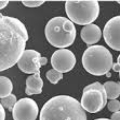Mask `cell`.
<instances>
[{"instance_id":"obj_1","label":"cell","mask_w":120,"mask_h":120,"mask_svg":"<svg viewBox=\"0 0 120 120\" xmlns=\"http://www.w3.org/2000/svg\"><path fill=\"white\" fill-rule=\"evenodd\" d=\"M29 39L24 24L16 18L0 13V71L11 68L18 63L25 51Z\"/></svg>"},{"instance_id":"obj_2","label":"cell","mask_w":120,"mask_h":120,"mask_svg":"<svg viewBox=\"0 0 120 120\" xmlns=\"http://www.w3.org/2000/svg\"><path fill=\"white\" fill-rule=\"evenodd\" d=\"M81 103L71 96H57L47 101L41 109L40 120H86Z\"/></svg>"},{"instance_id":"obj_3","label":"cell","mask_w":120,"mask_h":120,"mask_svg":"<svg viewBox=\"0 0 120 120\" xmlns=\"http://www.w3.org/2000/svg\"><path fill=\"white\" fill-rule=\"evenodd\" d=\"M45 34L46 39L52 46L63 49L73 43L76 36V30L70 20L63 16H56L46 24Z\"/></svg>"},{"instance_id":"obj_4","label":"cell","mask_w":120,"mask_h":120,"mask_svg":"<svg viewBox=\"0 0 120 120\" xmlns=\"http://www.w3.org/2000/svg\"><path fill=\"white\" fill-rule=\"evenodd\" d=\"M85 70L92 75L100 76L107 74L112 68L113 58L110 51L102 45H93L86 49L82 56Z\"/></svg>"},{"instance_id":"obj_5","label":"cell","mask_w":120,"mask_h":120,"mask_svg":"<svg viewBox=\"0 0 120 120\" xmlns=\"http://www.w3.org/2000/svg\"><path fill=\"white\" fill-rule=\"evenodd\" d=\"M65 9L70 20L80 25L92 24L100 13L99 3L94 0H68L66 1Z\"/></svg>"},{"instance_id":"obj_6","label":"cell","mask_w":120,"mask_h":120,"mask_svg":"<svg viewBox=\"0 0 120 120\" xmlns=\"http://www.w3.org/2000/svg\"><path fill=\"white\" fill-rule=\"evenodd\" d=\"M107 97L103 85L97 82L84 89L81 104L84 110L95 113L102 110L106 105Z\"/></svg>"},{"instance_id":"obj_7","label":"cell","mask_w":120,"mask_h":120,"mask_svg":"<svg viewBox=\"0 0 120 120\" xmlns=\"http://www.w3.org/2000/svg\"><path fill=\"white\" fill-rule=\"evenodd\" d=\"M47 59L41 56V53L33 49L25 50L17 63L19 69L22 72L28 74L40 72V69L45 65Z\"/></svg>"},{"instance_id":"obj_8","label":"cell","mask_w":120,"mask_h":120,"mask_svg":"<svg viewBox=\"0 0 120 120\" xmlns=\"http://www.w3.org/2000/svg\"><path fill=\"white\" fill-rule=\"evenodd\" d=\"M38 113L37 103L34 100L29 98L19 100L12 110L14 120H35Z\"/></svg>"},{"instance_id":"obj_9","label":"cell","mask_w":120,"mask_h":120,"mask_svg":"<svg viewBox=\"0 0 120 120\" xmlns=\"http://www.w3.org/2000/svg\"><path fill=\"white\" fill-rule=\"evenodd\" d=\"M76 59L71 51L62 49L55 51L51 56L52 67L62 73L71 71L75 66Z\"/></svg>"},{"instance_id":"obj_10","label":"cell","mask_w":120,"mask_h":120,"mask_svg":"<svg viewBox=\"0 0 120 120\" xmlns=\"http://www.w3.org/2000/svg\"><path fill=\"white\" fill-rule=\"evenodd\" d=\"M103 34L105 42L110 48L120 51V16L113 17L107 22Z\"/></svg>"},{"instance_id":"obj_11","label":"cell","mask_w":120,"mask_h":120,"mask_svg":"<svg viewBox=\"0 0 120 120\" xmlns=\"http://www.w3.org/2000/svg\"><path fill=\"white\" fill-rule=\"evenodd\" d=\"M101 35L99 27L93 24L86 25L81 31V38L88 45H92L98 42L101 38Z\"/></svg>"},{"instance_id":"obj_12","label":"cell","mask_w":120,"mask_h":120,"mask_svg":"<svg viewBox=\"0 0 120 120\" xmlns=\"http://www.w3.org/2000/svg\"><path fill=\"white\" fill-rule=\"evenodd\" d=\"M25 93L28 95L41 94L42 90L43 81L40 72L29 76L26 80Z\"/></svg>"},{"instance_id":"obj_13","label":"cell","mask_w":120,"mask_h":120,"mask_svg":"<svg viewBox=\"0 0 120 120\" xmlns=\"http://www.w3.org/2000/svg\"><path fill=\"white\" fill-rule=\"evenodd\" d=\"M107 98L109 99H115L120 95V82L107 81L104 83Z\"/></svg>"},{"instance_id":"obj_14","label":"cell","mask_w":120,"mask_h":120,"mask_svg":"<svg viewBox=\"0 0 120 120\" xmlns=\"http://www.w3.org/2000/svg\"><path fill=\"white\" fill-rule=\"evenodd\" d=\"M0 98L6 97L11 94L13 89V85L11 80L7 77L0 76Z\"/></svg>"},{"instance_id":"obj_15","label":"cell","mask_w":120,"mask_h":120,"mask_svg":"<svg viewBox=\"0 0 120 120\" xmlns=\"http://www.w3.org/2000/svg\"><path fill=\"white\" fill-rule=\"evenodd\" d=\"M1 105L4 108L8 109L11 111H12L14 106L16 102V97L14 94H10L6 97L1 98Z\"/></svg>"},{"instance_id":"obj_16","label":"cell","mask_w":120,"mask_h":120,"mask_svg":"<svg viewBox=\"0 0 120 120\" xmlns=\"http://www.w3.org/2000/svg\"><path fill=\"white\" fill-rule=\"evenodd\" d=\"M46 77L51 83L56 84L59 81L63 79V74L53 68L47 72Z\"/></svg>"},{"instance_id":"obj_17","label":"cell","mask_w":120,"mask_h":120,"mask_svg":"<svg viewBox=\"0 0 120 120\" xmlns=\"http://www.w3.org/2000/svg\"><path fill=\"white\" fill-rule=\"evenodd\" d=\"M107 107L111 112L114 113L118 112L120 110V102L116 99L111 100L108 102Z\"/></svg>"},{"instance_id":"obj_18","label":"cell","mask_w":120,"mask_h":120,"mask_svg":"<svg viewBox=\"0 0 120 120\" xmlns=\"http://www.w3.org/2000/svg\"><path fill=\"white\" fill-rule=\"evenodd\" d=\"M44 0H23L22 3L24 5L29 8H35L42 5L45 3Z\"/></svg>"},{"instance_id":"obj_19","label":"cell","mask_w":120,"mask_h":120,"mask_svg":"<svg viewBox=\"0 0 120 120\" xmlns=\"http://www.w3.org/2000/svg\"><path fill=\"white\" fill-rule=\"evenodd\" d=\"M112 120H120V111L113 113L111 117Z\"/></svg>"},{"instance_id":"obj_20","label":"cell","mask_w":120,"mask_h":120,"mask_svg":"<svg viewBox=\"0 0 120 120\" xmlns=\"http://www.w3.org/2000/svg\"><path fill=\"white\" fill-rule=\"evenodd\" d=\"M5 111L4 107L0 104V120H5Z\"/></svg>"},{"instance_id":"obj_21","label":"cell","mask_w":120,"mask_h":120,"mask_svg":"<svg viewBox=\"0 0 120 120\" xmlns=\"http://www.w3.org/2000/svg\"><path fill=\"white\" fill-rule=\"evenodd\" d=\"M112 68L113 69V71L115 72H120V67L117 63H115L113 64Z\"/></svg>"},{"instance_id":"obj_22","label":"cell","mask_w":120,"mask_h":120,"mask_svg":"<svg viewBox=\"0 0 120 120\" xmlns=\"http://www.w3.org/2000/svg\"><path fill=\"white\" fill-rule=\"evenodd\" d=\"M0 9H3L5 8L6 6L8 5L9 1L8 0H0Z\"/></svg>"},{"instance_id":"obj_23","label":"cell","mask_w":120,"mask_h":120,"mask_svg":"<svg viewBox=\"0 0 120 120\" xmlns=\"http://www.w3.org/2000/svg\"><path fill=\"white\" fill-rule=\"evenodd\" d=\"M117 64L120 67V54L119 55L117 59Z\"/></svg>"},{"instance_id":"obj_24","label":"cell","mask_w":120,"mask_h":120,"mask_svg":"<svg viewBox=\"0 0 120 120\" xmlns=\"http://www.w3.org/2000/svg\"><path fill=\"white\" fill-rule=\"evenodd\" d=\"M94 120H112L111 119H106V118H100V119H96Z\"/></svg>"},{"instance_id":"obj_25","label":"cell","mask_w":120,"mask_h":120,"mask_svg":"<svg viewBox=\"0 0 120 120\" xmlns=\"http://www.w3.org/2000/svg\"><path fill=\"white\" fill-rule=\"evenodd\" d=\"M117 3H119V4H120V1H117Z\"/></svg>"},{"instance_id":"obj_26","label":"cell","mask_w":120,"mask_h":120,"mask_svg":"<svg viewBox=\"0 0 120 120\" xmlns=\"http://www.w3.org/2000/svg\"><path fill=\"white\" fill-rule=\"evenodd\" d=\"M119 76H120V72H119Z\"/></svg>"}]
</instances>
